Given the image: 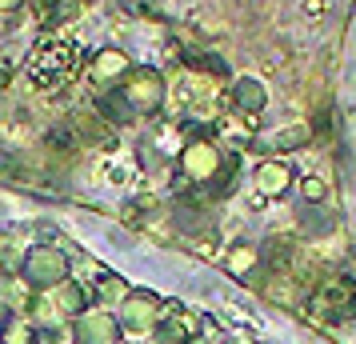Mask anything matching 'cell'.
Wrapping results in <instances>:
<instances>
[{
    "label": "cell",
    "instance_id": "6da1fadb",
    "mask_svg": "<svg viewBox=\"0 0 356 344\" xmlns=\"http://www.w3.org/2000/svg\"><path fill=\"white\" fill-rule=\"evenodd\" d=\"M116 92L129 100V108L136 116H148L164 104V76L156 68H132L129 76L116 84Z\"/></svg>",
    "mask_w": 356,
    "mask_h": 344
},
{
    "label": "cell",
    "instance_id": "7a4b0ae2",
    "mask_svg": "<svg viewBox=\"0 0 356 344\" xmlns=\"http://www.w3.org/2000/svg\"><path fill=\"white\" fill-rule=\"evenodd\" d=\"M72 65H76V49L68 40H44L33 56V68L40 81H60V76H68Z\"/></svg>",
    "mask_w": 356,
    "mask_h": 344
},
{
    "label": "cell",
    "instance_id": "3957f363",
    "mask_svg": "<svg viewBox=\"0 0 356 344\" xmlns=\"http://www.w3.org/2000/svg\"><path fill=\"white\" fill-rule=\"evenodd\" d=\"M228 100L236 104L241 116H260L264 104H268V88H264V81H257V76H236L232 88H228Z\"/></svg>",
    "mask_w": 356,
    "mask_h": 344
},
{
    "label": "cell",
    "instance_id": "277c9868",
    "mask_svg": "<svg viewBox=\"0 0 356 344\" xmlns=\"http://www.w3.org/2000/svg\"><path fill=\"white\" fill-rule=\"evenodd\" d=\"M88 72H92V81H100V84H120L132 72V60L120 49H100V52H92Z\"/></svg>",
    "mask_w": 356,
    "mask_h": 344
},
{
    "label": "cell",
    "instance_id": "5b68a950",
    "mask_svg": "<svg viewBox=\"0 0 356 344\" xmlns=\"http://www.w3.org/2000/svg\"><path fill=\"white\" fill-rule=\"evenodd\" d=\"M292 184V164H284V161H264L257 168V188L264 193V197H276V193H284Z\"/></svg>",
    "mask_w": 356,
    "mask_h": 344
},
{
    "label": "cell",
    "instance_id": "8992f818",
    "mask_svg": "<svg viewBox=\"0 0 356 344\" xmlns=\"http://www.w3.org/2000/svg\"><path fill=\"white\" fill-rule=\"evenodd\" d=\"M33 8H36V17H40L44 28H60V24L76 13V0H36Z\"/></svg>",
    "mask_w": 356,
    "mask_h": 344
},
{
    "label": "cell",
    "instance_id": "52a82bcc",
    "mask_svg": "<svg viewBox=\"0 0 356 344\" xmlns=\"http://www.w3.org/2000/svg\"><path fill=\"white\" fill-rule=\"evenodd\" d=\"M308 140V132L300 124H292V129H273L268 136H260L257 145L260 148H300Z\"/></svg>",
    "mask_w": 356,
    "mask_h": 344
},
{
    "label": "cell",
    "instance_id": "ba28073f",
    "mask_svg": "<svg viewBox=\"0 0 356 344\" xmlns=\"http://www.w3.org/2000/svg\"><path fill=\"white\" fill-rule=\"evenodd\" d=\"M300 193H305L308 204H324V200H328V184L316 181V177H305V181H300Z\"/></svg>",
    "mask_w": 356,
    "mask_h": 344
},
{
    "label": "cell",
    "instance_id": "9c48e42d",
    "mask_svg": "<svg viewBox=\"0 0 356 344\" xmlns=\"http://www.w3.org/2000/svg\"><path fill=\"white\" fill-rule=\"evenodd\" d=\"M20 4H24V0H0V17H13Z\"/></svg>",
    "mask_w": 356,
    "mask_h": 344
},
{
    "label": "cell",
    "instance_id": "30bf717a",
    "mask_svg": "<svg viewBox=\"0 0 356 344\" xmlns=\"http://www.w3.org/2000/svg\"><path fill=\"white\" fill-rule=\"evenodd\" d=\"M120 4H124V8H136V13H145L148 4H156V0H120Z\"/></svg>",
    "mask_w": 356,
    "mask_h": 344
}]
</instances>
